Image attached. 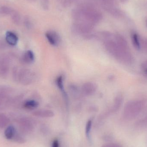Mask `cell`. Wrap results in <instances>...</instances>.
I'll return each instance as SVG.
<instances>
[{
  "label": "cell",
  "mask_w": 147,
  "mask_h": 147,
  "mask_svg": "<svg viewBox=\"0 0 147 147\" xmlns=\"http://www.w3.org/2000/svg\"><path fill=\"white\" fill-rule=\"evenodd\" d=\"M51 147H60L59 141L57 139H55L52 143Z\"/></svg>",
  "instance_id": "17"
},
{
  "label": "cell",
  "mask_w": 147,
  "mask_h": 147,
  "mask_svg": "<svg viewBox=\"0 0 147 147\" xmlns=\"http://www.w3.org/2000/svg\"><path fill=\"white\" fill-rule=\"evenodd\" d=\"M46 37L49 43L54 46H57L61 42V39L58 34L54 31H49L45 34Z\"/></svg>",
  "instance_id": "3"
},
{
  "label": "cell",
  "mask_w": 147,
  "mask_h": 147,
  "mask_svg": "<svg viewBox=\"0 0 147 147\" xmlns=\"http://www.w3.org/2000/svg\"><path fill=\"white\" fill-rule=\"evenodd\" d=\"M142 46L145 51L147 53V39H144L142 42Z\"/></svg>",
  "instance_id": "18"
},
{
  "label": "cell",
  "mask_w": 147,
  "mask_h": 147,
  "mask_svg": "<svg viewBox=\"0 0 147 147\" xmlns=\"http://www.w3.org/2000/svg\"><path fill=\"white\" fill-rule=\"evenodd\" d=\"M56 84L59 90L63 92L64 90V84H63V78L62 76H59L58 77L56 80Z\"/></svg>",
  "instance_id": "15"
},
{
  "label": "cell",
  "mask_w": 147,
  "mask_h": 147,
  "mask_svg": "<svg viewBox=\"0 0 147 147\" xmlns=\"http://www.w3.org/2000/svg\"><path fill=\"white\" fill-rule=\"evenodd\" d=\"M121 1H123V2H125V1H127V0H121Z\"/></svg>",
  "instance_id": "22"
},
{
  "label": "cell",
  "mask_w": 147,
  "mask_h": 147,
  "mask_svg": "<svg viewBox=\"0 0 147 147\" xmlns=\"http://www.w3.org/2000/svg\"><path fill=\"white\" fill-rule=\"evenodd\" d=\"M132 40L133 45L137 50H140L141 48V44L140 42L139 35L136 33L134 32L132 34Z\"/></svg>",
  "instance_id": "8"
},
{
  "label": "cell",
  "mask_w": 147,
  "mask_h": 147,
  "mask_svg": "<svg viewBox=\"0 0 147 147\" xmlns=\"http://www.w3.org/2000/svg\"><path fill=\"white\" fill-rule=\"evenodd\" d=\"M102 147H122L119 144L116 143H110L103 145Z\"/></svg>",
  "instance_id": "16"
},
{
  "label": "cell",
  "mask_w": 147,
  "mask_h": 147,
  "mask_svg": "<svg viewBox=\"0 0 147 147\" xmlns=\"http://www.w3.org/2000/svg\"><path fill=\"white\" fill-rule=\"evenodd\" d=\"M34 75L33 73L29 70H25L22 73V80L26 84H30L32 83L34 79Z\"/></svg>",
  "instance_id": "5"
},
{
  "label": "cell",
  "mask_w": 147,
  "mask_h": 147,
  "mask_svg": "<svg viewBox=\"0 0 147 147\" xmlns=\"http://www.w3.org/2000/svg\"><path fill=\"white\" fill-rule=\"evenodd\" d=\"M38 105V102L34 100H28L25 102L24 104V107L29 110L34 109L37 108Z\"/></svg>",
  "instance_id": "10"
},
{
  "label": "cell",
  "mask_w": 147,
  "mask_h": 147,
  "mask_svg": "<svg viewBox=\"0 0 147 147\" xmlns=\"http://www.w3.org/2000/svg\"><path fill=\"white\" fill-rule=\"evenodd\" d=\"M6 39L7 42L10 45H16L18 41L17 35L12 32H7L6 34Z\"/></svg>",
  "instance_id": "6"
},
{
  "label": "cell",
  "mask_w": 147,
  "mask_h": 147,
  "mask_svg": "<svg viewBox=\"0 0 147 147\" xmlns=\"http://www.w3.org/2000/svg\"><path fill=\"white\" fill-rule=\"evenodd\" d=\"M92 120H89L86 122L85 127V134L87 138H90L91 131L92 127Z\"/></svg>",
  "instance_id": "13"
},
{
  "label": "cell",
  "mask_w": 147,
  "mask_h": 147,
  "mask_svg": "<svg viewBox=\"0 0 147 147\" xmlns=\"http://www.w3.org/2000/svg\"><path fill=\"white\" fill-rule=\"evenodd\" d=\"M145 105L144 101L134 100L128 102L125 105L123 110V116L128 120L135 118L141 111Z\"/></svg>",
  "instance_id": "1"
},
{
  "label": "cell",
  "mask_w": 147,
  "mask_h": 147,
  "mask_svg": "<svg viewBox=\"0 0 147 147\" xmlns=\"http://www.w3.org/2000/svg\"><path fill=\"white\" fill-rule=\"evenodd\" d=\"M24 60L27 63H32L34 60V55L31 51H28L24 54Z\"/></svg>",
  "instance_id": "11"
},
{
  "label": "cell",
  "mask_w": 147,
  "mask_h": 147,
  "mask_svg": "<svg viewBox=\"0 0 147 147\" xmlns=\"http://www.w3.org/2000/svg\"><path fill=\"white\" fill-rule=\"evenodd\" d=\"M142 122L144 124H147V116L142 121Z\"/></svg>",
  "instance_id": "20"
},
{
  "label": "cell",
  "mask_w": 147,
  "mask_h": 147,
  "mask_svg": "<svg viewBox=\"0 0 147 147\" xmlns=\"http://www.w3.org/2000/svg\"><path fill=\"white\" fill-rule=\"evenodd\" d=\"M34 115L42 118H50L53 117L54 113L51 110H40L34 111Z\"/></svg>",
  "instance_id": "4"
},
{
  "label": "cell",
  "mask_w": 147,
  "mask_h": 147,
  "mask_svg": "<svg viewBox=\"0 0 147 147\" xmlns=\"http://www.w3.org/2000/svg\"><path fill=\"white\" fill-rule=\"evenodd\" d=\"M123 101V97L121 95H118L116 97L114 101V105L112 107V112H116L119 109Z\"/></svg>",
  "instance_id": "9"
},
{
  "label": "cell",
  "mask_w": 147,
  "mask_h": 147,
  "mask_svg": "<svg viewBox=\"0 0 147 147\" xmlns=\"http://www.w3.org/2000/svg\"><path fill=\"white\" fill-rule=\"evenodd\" d=\"M13 10L11 8L7 7V6H2L0 8V11L1 13L5 15H11L13 13Z\"/></svg>",
  "instance_id": "14"
},
{
  "label": "cell",
  "mask_w": 147,
  "mask_h": 147,
  "mask_svg": "<svg viewBox=\"0 0 147 147\" xmlns=\"http://www.w3.org/2000/svg\"><path fill=\"white\" fill-rule=\"evenodd\" d=\"M11 19L14 24L19 25L21 21V16L17 11L13 10L11 14Z\"/></svg>",
  "instance_id": "12"
},
{
  "label": "cell",
  "mask_w": 147,
  "mask_h": 147,
  "mask_svg": "<svg viewBox=\"0 0 147 147\" xmlns=\"http://www.w3.org/2000/svg\"><path fill=\"white\" fill-rule=\"evenodd\" d=\"M142 66V68L143 69H147V60L144 62Z\"/></svg>",
  "instance_id": "19"
},
{
  "label": "cell",
  "mask_w": 147,
  "mask_h": 147,
  "mask_svg": "<svg viewBox=\"0 0 147 147\" xmlns=\"http://www.w3.org/2000/svg\"><path fill=\"white\" fill-rule=\"evenodd\" d=\"M97 89V86L92 82L84 83L81 87V92L85 96H89L95 93Z\"/></svg>",
  "instance_id": "2"
},
{
  "label": "cell",
  "mask_w": 147,
  "mask_h": 147,
  "mask_svg": "<svg viewBox=\"0 0 147 147\" xmlns=\"http://www.w3.org/2000/svg\"><path fill=\"white\" fill-rule=\"evenodd\" d=\"M16 135V129L13 126H9L7 128L4 132V135L6 139L11 140Z\"/></svg>",
  "instance_id": "7"
},
{
  "label": "cell",
  "mask_w": 147,
  "mask_h": 147,
  "mask_svg": "<svg viewBox=\"0 0 147 147\" xmlns=\"http://www.w3.org/2000/svg\"><path fill=\"white\" fill-rule=\"evenodd\" d=\"M144 72L147 74V69H143Z\"/></svg>",
  "instance_id": "21"
}]
</instances>
